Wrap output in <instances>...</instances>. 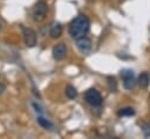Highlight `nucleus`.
Returning a JSON list of instances; mask_svg holds the SVG:
<instances>
[{
	"label": "nucleus",
	"mask_w": 150,
	"mask_h": 139,
	"mask_svg": "<svg viewBox=\"0 0 150 139\" xmlns=\"http://www.w3.org/2000/svg\"><path fill=\"white\" fill-rule=\"evenodd\" d=\"M66 95L69 99H74L77 96V90L73 85H67L66 86Z\"/></svg>",
	"instance_id": "nucleus-11"
},
{
	"label": "nucleus",
	"mask_w": 150,
	"mask_h": 139,
	"mask_svg": "<svg viewBox=\"0 0 150 139\" xmlns=\"http://www.w3.org/2000/svg\"><path fill=\"white\" fill-rule=\"evenodd\" d=\"M76 47L81 53L86 54L91 49V41L87 36H82L80 39H76Z\"/></svg>",
	"instance_id": "nucleus-5"
},
{
	"label": "nucleus",
	"mask_w": 150,
	"mask_h": 139,
	"mask_svg": "<svg viewBox=\"0 0 150 139\" xmlns=\"http://www.w3.org/2000/svg\"><path fill=\"white\" fill-rule=\"evenodd\" d=\"M136 85V81H135V77H128V78H124L123 79V86L127 89V90H132Z\"/></svg>",
	"instance_id": "nucleus-9"
},
{
	"label": "nucleus",
	"mask_w": 150,
	"mask_h": 139,
	"mask_svg": "<svg viewBox=\"0 0 150 139\" xmlns=\"http://www.w3.org/2000/svg\"><path fill=\"white\" fill-rule=\"evenodd\" d=\"M90 28V21L86 15H79L75 19L71 20L69 23L68 32L73 39H80L82 36H86Z\"/></svg>",
	"instance_id": "nucleus-1"
},
{
	"label": "nucleus",
	"mask_w": 150,
	"mask_h": 139,
	"mask_svg": "<svg viewBox=\"0 0 150 139\" xmlns=\"http://www.w3.org/2000/svg\"><path fill=\"white\" fill-rule=\"evenodd\" d=\"M134 76V71L130 70V69H123L121 70V77L124 79V78H128V77H132Z\"/></svg>",
	"instance_id": "nucleus-14"
},
{
	"label": "nucleus",
	"mask_w": 150,
	"mask_h": 139,
	"mask_svg": "<svg viewBox=\"0 0 150 139\" xmlns=\"http://www.w3.org/2000/svg\"><path fill=\"white\" fill-rule=\"evenodd\" d=\"M137 82H138V85H139L141 88H143V89L148 88V85H149V83H150L149 74H148V72H142V74L138 76Z\"/></svg>",
	"instance_id": "nucleus-7"
},
{
	"label": "nucleus",
	"mask_w": 150,
	"mask_h": 139,
	"mask_svg": "<svg viewBox=\"0 0 150 139\" xmlns=\"http://www.w3.org/2000/svg\"><path fill=\"white\" fill-rule=\"evenodd\" d=\"M48 12V6H47V2L45 0H39L35 6L33 7V12H32V16H33V20L34 21H42L45 18H46V14Z\"/></svg>",
	"instance_id": "nucleus-2"
},
{
	"label": "nucleus",
	"mask_w": 150,
	"mask_h": 139,
	"mask_svg": "<svg viewBox=\"0 0 150 139\" xmlns=\"http://www.w3.org/2000/svg\"><path fill=\"white\" fill-rule=\"evenodd\" d=\"M22 30H23V39L26 46L29 48L34 47L36 44V33L32 28H26V27H22Z\"/></svg>",
	"instance_id": "nucleus-4"
},
{
	"label": "nucleus",
	"mask_w": 150,
	"mask_h": 139,
	"mask_svg": "<svg viewBox=\"0 0 150 139\" xmlns=\"http://www.w3.org/2000/svg\"><path fill=\"white\" fill-rule=\"evenodd\" d=\"M107 81H108V85H109L110 91H116V89H117L116 79H115L114 77H108V78H107Z\"/></svg>",
	"instance_id": "nucleus-13"
},
{
	"label": "nucleus",
	"mask_w": 150,
	"mask_h": 139,
	"mask_svg": "<svg viewBox=\"0 0 150 139\" xmlns=\"http://www.w3.org/2000/svg\"><path fill=\"white\" fill-rule=\"evenodd\" d=\"M38 124H39L41 127L46 128V130H50V128L53 127V124H52L48 119H46V118H43V117H39V118H38Z\"/></svg>",
	"instance_id": "nucleus-10"
},
{
	"label": "nucleus",
	"mask_w": 150,
	"mask_h": 139,
	"mask_svg": "<svg viewBox=\"0 0 150 139\" xmlns=\"http://www.w3.org/2000/svg\"><path fill=\"white\" fill-rule=\"evenodd\" d=\"M84 99L89 105H91L94 107H97V106L102 105V96L96 89L87 90L86 93H84Z\"/></svg>",
	"instance_id": "nucleus-3"
},
{
	"label": "nucleus",
	"mask_w": 150,
	"mask_h": 139,
	"mask_svg": "<svg viewBox=\"0 0 150 139\" xmlns=\"http://www.w3.org/2000/svg\"><path fill=\"white\" fill-rule=\"evenodd\" d=\"M117 114H118L120 117H125V116L130 117V116H134V114H135V110H134L132 107H124V109L118 110Z\"/></svg>",
	"instance_id": "nucleus-12"
},
{
	"label": "nucleus",
	"mask_w": 150,
	"mask_h": 139,
	"mask_svg": "<svg viewBox=\"0 0 150 139\" xmlns=\"http://www.w3.org/2000/svg\"><path fill=\"white\" fill-rule=\"evenodd\" d=\"M5 91V85L0 83V95H2V92Z\"/></svg>",
	"instance_id": "nucleus-15"
},
{
	"label": "nucleus",
	"mask_w": 150,
	"mask_h": 139,
	"mask_svg": "<svg viewBox=\"0 0 150 139\" xmlns=\"http://www.w3.org/2000/svg\"><path fill=\"white\" fill-rule=\"evenodd\" d=\"M61 34H62V26L60 23H54L49 30V35L53 39H57L61 36Z\"/></svg>",
	"instance_id": "nucleus-8"
},
{
	"label": "nucleus",
	"mask_w": 150,
	"mask_h": 139,
	"mask_svg": "<svg viewBox=\"0 0 150 139\" xmlns=\"http://www.w3.org/2000/svg\"><path fill=\"white\" fill-rule=\"evenodd\" d=\"M66 54H67V47H66L64 43H57L53 48V57L55 60H57V61L64 58Z\"/></svg>",
	"instance_id": "nucleus-6"
}]
</instances>
